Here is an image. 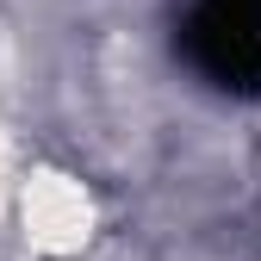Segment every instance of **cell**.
<instances>
[{
	"label": "cell",
	"mask_w": 261,
	"mask_h": 261,
	"mask_svg": "<svg viewBox=\"0 0 261 261\" xmlns=\"http://www.w3.org/2000/svg\"><path fill=\"white\" fill-rule=\"evenodd\" d=\"M112 224H118V199L93 168H81L75 155H56V149H38L25 162L7 230L31 261H75Z\"/></svg>",
	"instance_id": "6da1fadb"
}]
</instances>
